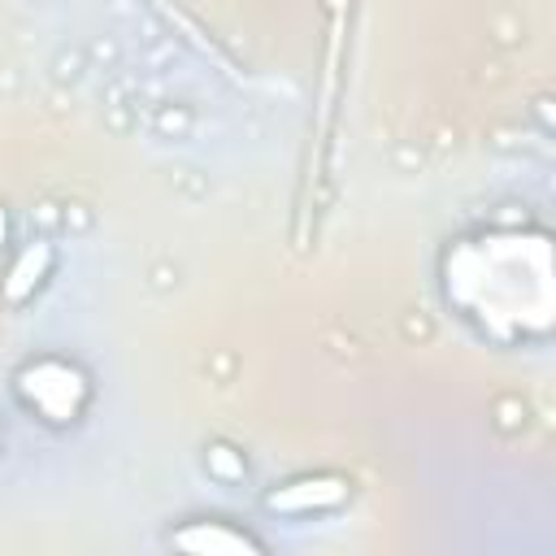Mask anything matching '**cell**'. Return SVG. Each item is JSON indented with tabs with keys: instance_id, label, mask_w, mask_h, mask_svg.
Masks as SVG:
<instances>
[{
	"instance_id": "1",
	"label": "cell",
	"mask_w": 556,
	"mask_h": 556,
	"mask_svg": "<svg viewBox=\"0 0 556 556\" xmlns=\"http://www.w3.org/2000/svg\"><path fill=\"white\" fill-rule=\"evenodd\" d=\"M17 395L30 413H39L43 421L52 426H70L78 421V413L87 408L91 400V382L78 365L70 361H56V356H43V361H30L17 369Z\"/></svg>"
},
{
	"instance_id": "2",
	"label": "cell",
	"mask_w": 556,
	"mask_h": 556,
	"mask_svg": "<svg viewBox=\"0 0 556 556\" xmlns=\"http://www.w3.org/2000/svg\"><path fill=\"white\" fill-rule=\"evenodd\" d=\"M352 482L339 473H308L295 482H282L278 491H269V508L274 513H321V508H339L348 500Z\"/></svg>"
},
{
	"instance_id": "3",
	"label": "cell",
	"mask_w": 556,
	"mask_h": 556,
	"mask_svg": "<svg viewBox=\"0 0 556 556\" xmlns=\"http://www.w3.org/2000/svg\"><path fill=\"white\" fill-rule=\"evenodd\" d=\"M169 543L191 552V556H248V552L256 556L261 552V539H252L226 521H191V526L174 530Z\"/></svg>"
},
{
	"instance_id": "4",
	"label": "cell",
	"mask_w": 556,
	"mask_h": 556,
	"mask_svg": "<svg viewBox=\"0 0 556 556\" xmlns=\"http://www.w3.org/2000/svg\"><path fill=\"white\" fill-rule=\"evenodd\" d=\"M48 265H52V248L43 243V239H35L22 256H17V265L9 269V282H4V300H26L39 282H43V274H48Z\"/></svg>"
},
{
	"instance_id": "5",
	"label": "cell",
	"mask_w": 556,
	"mask_h": 556,
	"mask_svg": "<svg viewBox=\"0 0 556 556\" xmlns=\"http://www.w3.org/2000/svg\"><path fill=\"white\" fill-rule=\"evenodd\" d=\"M208 469L222 478H243V465H230V447H213L208 452Z\"/></svg>"
}]
</instances>
